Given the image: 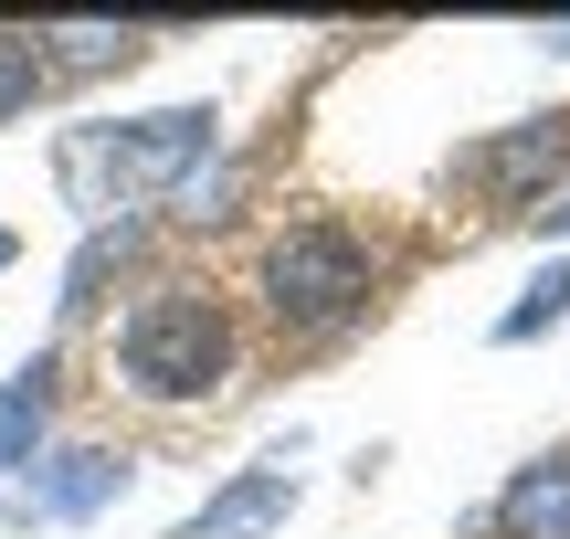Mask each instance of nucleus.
<instances>
[{"mask_svg":"<svg viewBox=\"0 0 570 539\" xmlns=\"http://www.w3.org/2000/svg\"><path fill=\"white\" fill-rule=\"evenodd\" d=\"M32 96H42V42L32 32H0V117H21Z\"/></svg>","mask_w":570,"mask_h":539,"instance_id":"1a4fd4ad","label":"nucleus"},{"mask_svg":"<svg viewBox=\"0 0 570 539\" xmlns=\"http://www.w3.org/2000/svg\"><path fill=\"white\" fill-rule=\"evenodd\" d=\"M42 423H53V360H32V371H11V392H0V465H21L42 444Z\"/></svg>","mask_w":570,"mask_h":539,"instance_id":"0eeeda50","label":"nucleus"},{"mask_svg":"<svg viewBox=\"0 0 570 539\" xmlns=\"http://www.w3.org/2000/svg\"><path fill=\"white\" fill-rule=\"evenodd\" d=\"M550 223H570V202H560V212H550Z\"/></svg>","mask_w":570,"mask_h":539,"instance_id":"ddd939ff","label":"nucleus"},{"mask_svg":"<svg viewBox=\"0 0 570 539\" xmlns=\"http://www.w3.org/2000/svg\"><path fill=\"white\" fill-rule=\"evenodd\" d=\"M117 371H127V392H148V402L212 392V381L233 371V317H223V296H202V286L138 296L127 329H117Z\"/></svg>","mask_w":570,"mask_h":539,"instance_id":"f257e3e1","label":"nucleus"},{"mask_svg":"<svg viewBox=\"0 0 570 539\" xmlns=\"http://www.w3.org/2000/svg\"><path fill=\"white\" fill-rule=\"evenodd\" d=\"M497 529H508V539H570V455L518 465L508 498H497Z\"/></svg>","mask_w":570,"mask_h":539,"instance_id":"39448f33","label":"nucleus"},{"mask_svg":"<svg viewBox=\"0 0 570 539\" xmlns=\"http://www.w3.org/2000/svg\"><path fill=\"white\" fill-rule=\"evenodd\" d=\"M63 42V63H117V53H138V32H106V21H85V32H53Z\"/></svg>","mask_w":570,"mask_h":539,"instance_id":"9b49d317","label":"nucleus"},{"mask_svg":"<svg viewBox=\"0 0 570 539\" xmlns=\"http://www.w3.org/2000/svg\"><path fill=\"white\" fill-rule=\"evenodd\" d=\"M285 508H296V477H285V465H254V477H233L180 539H265V529H285Z\"/></svg>","mask_w":570,"mask_h":539,"instance_id":"20e7f679","label":"nucleus"},{"mask_svg":"<svg viewBox=\"0 0 570 539\" xmlns=\"http://www.w3.org/2000/svg\"><path fill=\"white\" fill-rule=\"evenodd\" d=\"M117 487H127V465L96 455V444H85V455H53V477L32 487V519H85V508H106Z\"/></svg>","mask_w":570,"mask_h":539,"instance_id":"423d86ee","label":"nucleus"},{"mask_svg":"<svg viewBox=\"0 0 570 539\" xmlns=\"http://www.w3.org/2000/svg\"><path fill=\"white\" fill-rule=\"evenodd\" d=\"M560 148H570V117H539L529 138H508V148H497V180H529V169L550 180V169H560Z\"/></svg>","mask_w":570,"mask_h":539,"instance_id":"6e6552de","label":"nucleus"},{"mask_svg":"<svg viewBox=\"0 0 570 539\" xmlns=\"http://www.w3.org/2000/svg\"><path fill=\"white\" fill-rule=\"evenodd\" d=\"M0 265H11V233H0Z\"/></svg>","mask_w":570,"mask_h":539,"instance_id":"f8f14e48","label":"nucleus"},{"mask_svg":"<svg viewBox=\"0 0 570 539\" xmlns=\"http://www.w3.org/2000/svg\"><path fill=\"white\" fill-rule=\"evenodd\" d=\"M202 148H212V106H169V117H138V127H85V138L63 148V180H75V202L117 212V202H138V190L190 180Z\"/></svg>","mask_w":570,"mask_h":539,"instance_id":"f03ea898","label":"nucleus"},{"mask_svg":"<svg viewBox=\"0 0 570 539\" xmlns=\"http://www.w3.org/2000/svg\"><path fill=\"white\" fill-rule=\"evenodd\" d=\"M360 296H370V254H360L348 223H296L265 254V307L285 317V329H338Z\"/></svg>","mask_w":570,"mask_h":539,"instance_id":"7ed1b4c3","label":"nucleus"},{"mask_svg":"<svg viewBox=\"0 0 570 539\" xmlns=\"http://www.w3.org/2000/svg\"><path fill=\"white\" fill-rule=\"evenodd\" d=\"M560 317H570V265L539 275V286H529V307H508V329H497V339H539V329H560Z\"/></svg>","mask_w":570,"mask_h":539,"instance_id":"9d476101","label":"nucleus"}]
</instances>
